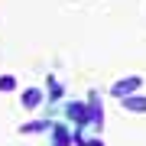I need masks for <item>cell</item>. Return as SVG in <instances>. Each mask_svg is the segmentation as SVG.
I'll return each mask as SVG.
<instances>
[{
  "instance_id": "cell-6",
  "label": "cell",
  "mask_w": 146,
  "mask_h": 146,
  "mask_svg": "<svg viewBox=\"0 0 146 146\" xmlns=\"http://www.w3.org/2000/svg\"><path fill=\"white\" fill-rule=\"evenodd\" d=\"M55 146H72V133L65 127H55Z\"/></svg>"
},
{
  "instance_id": "cell-1",
  "label": "cell",
  "mask_w": 146,
  "mask_h": 146,
  "mask_svg": "<svg viewBox=\"0 0 146 146\" xmlns=\"http://www.w3.org/2000/svg\"><path fill=\"white\" fill-rule=\"evenodd\" d=\"M140 88H143V78H140V75H130V78H120V81L110 84V94L123 101V98H133Z\"/></svg>"
},
{
  "instance_id": "cell-8",
  "label": "cell",
  "mask_w": 146,
  "mask_h": 146,
  "mask_svg": "<svg viewBox=\"0 0 146 146\" xmlns=\"http://www.w3.org/2000/svg\"><path fill=\"white\" fill-rule=\"evenodd\" d=\"M16 88V78L13 75H3V78H0V91H13Z\"/></svg>"
},
{
  "instance_id": "cell-10",
  "label": "cell",
  "mask_w": 146,
  "mask_h": 146,
  "mask_svg": "<svg viewBox=\"0 0 146 146\" xmlns=\"http://www.w3.org/2000/svg\"><path fill=\"white\" fill-rule=\"evenodd\" d=\"M84 146H104V143H101V140H91V143H84Z\"/></svg>"
},
{
  "instance_id": "cell-7",
  "label": "cell",
  "mask_w": 146,
  "mask_h": 146,
  "mask_svg": "<svg viewBox=\"0 0 146 146\" xmlns=\"http://www.w3.org/2000/svg\"><path fill=\"white\" fill-rule=\"evenodd\" d=\"M52 123H46V120H33V123H23V133H39V130H49Z\"/></svg>"
},
{
  "instance_id": "cell-9",
  "label": "cell",
  "mask_w": 146,
  "mask_h": 146,
  "mask_svg": "<svg viewBox=\"0 0 146 146\" xmlns=\"http://www.w3.org/2000/svg\"><path fill=\"white\" fill-rule=\"evenodd\" d=\"M49 91H52V98H58V94H62V88H58L55 78H49Z\"/></svg>"
},
{
  "instance_id": "cell-3",
  "label": "cell",
  "mask_w": 146,
  "mask_h": 146,
  "mask_svg": "<svg viewBox=\"0 0 146 146\" xmlns=\"http://www.w3.org/2000/svg\"><path fill=\"white\" fill-rule=\"evenodd\" d=\"M88 120H91L94 127H101V123H104V117H101V101L94 98V94H91V101H88Z\"/></svg>"
},
{
  "instance_id": "cell-4",
  "label": "cell",
  "mask_w": 146,
  "mask_h": 146,
  "mask_svg": "<svg viewBox=\"0 0 146 146\" xmlns=\"http://www.w3.org/2000/svg\"><path fill=\"white\" fill-rule=\"evenodd\" d=\"M68 117L75 123H88V104H68Z\"/></svg>"
},
{
  "instance_id": "cell-2",
  "label": "cell",
  "mask_w": 146,
  "mask_h": 146,
  "mask_svg": "<svg viewBox=\"0 0 146 146\" xmlns=\"http://www.w3.org/2000/svg\"><path fill=\"white\" fill-rule=\"evenodd\" d=\"M42 104V91L39 88H26V91H23V107H26V110H36Z\"/></svg>"
},
{
  "instance_id": "cell-5",
  "label": "cell",
  "mask_w": 146,
  "mask_h": 146,
  "mask_svg": "<svg viewBox=\"0 0 146 146\" xmlns=\"http://www.w3.org/2000/svg\"><path fill=\"white\" fill-rule=\"evenodd\" d=\"M123 107L133 110V114H140V110H146V98H140V94H133V98H123Z\"/></svg>"
}]
</instances>
